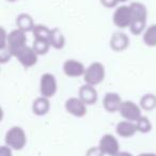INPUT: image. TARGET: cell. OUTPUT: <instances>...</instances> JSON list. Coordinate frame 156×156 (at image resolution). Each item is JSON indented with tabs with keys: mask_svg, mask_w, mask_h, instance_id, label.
<instances>
[{
	"mask_svg": "<svg viewBox=\"0 0 156 156\" xmlns=\"http://www.w3.org/2000/svg\"><path fill=\"white\" fill-rule=\"evenodd\" d=\"M129 5L133 10V22L129 27L130 32L134 35L143 34L147 18V8L140 2H133Z\"/></svg>",
	"mask_w": 156,
	"mask_h": 156,
	"instance_id": "obj_1",
	"label": "cell"
},
{
	"mask_svg": "<svg viewBox=\"0 0 156 156\" xmlns=\"http://www.w3.org/2000/svg\"><path fill=\"white\" fill-rule=\"evenodd\" d=\"M27 46V37L26 32L22 31L20 29L12 30L8 33L7 48L12 55V57H17V55Z\"/></svg>",
	"mask_w": 156,
	"mask_h": 156,
	"instance_id": "obj_2",
	"label": "cell"
},
{
	"mask_svg": "<svg viewBox=\"0 0 156 156\" xmlns=\"http://www.w3.org/2000/svg\"><path fill=\"white\" fill-rule=\"evenodd\" d=\"M5 145L10 147L12 150L20 151L25 147L27 143L26 133L24 132L22 127L20 126H13L7 132L5 137Z\"/></svg>",
	"mask_w": 156,
	"mask_h": 156,
	"instance_id": "obj_3",
	"label": "cell"
},
{
	"mask_svg": "<svg viewBox=\"0 0 156 156\" xmlns=\"http://www.w3.org/2000/svg\"><path fill=\"white\" fill-rule=\"evenodd\" d=\"M83 80L87 85L95 87L105 79V66L101 62H93L86 69Z\"/></svg>",
	"mask_w": 156,
	"mask_h": 156,
	"instance_id": "obj_4",
	"label": "cell"
},
{
	"mask_svg": "<svg viewBox=\"0 0 156 156\" xmlns=\"http://www.w3.org/2000/svg\"><path fill=\"white\" fill-rule=\"evenodd\" d=\"M113 24L120 29L129 28L133 22V10L130 5H121L113 13Z\"/></svg>",
	"mask_w": 156,
	"mask_h": 156,
	"instance_id": "obj_5",
	"label": "cell"
},
{
	"mask_svg": "<svg viewBox=\"0 0 156 156\" xmlns=\"http://www.w3.org/2000/svg\"><path fill=\"white\" fill-rule=\"evenodd\" d=\"M58 85L56 77L50 73H45L41 76L40 79V92L42 96L50 98L56 94Z\"/></svg>",
	"mask_w": 156,
	"mask_h": 156,
	"instance_id": "obj_6",
	"label": "cell"
},
{
	"mask_svg": "<svg viewBox=\"0 0 156 156\" xmlns=\"http://www.w3.org/2000/svg\"><path fill=\"white\" fill-rule=\"evenodd\" d=\"M120 115L123 117L124 120L130 122H136L138 119L142 117L141 115V107L138 106L133 101H124L119 110Z\"/></svg>",
	"mask_w": 156,
	"mask_h": 156,
	"instance_id": "obj_7",
	"label": "cell"
},
{
	"mask_svg": "<svg viewBox=\"0 0 156 156\" xmlns=\"http://www.w3.org/2000/svg\"><path fill=\"white\" fill-rule=\"evenodd\" d=\"M98 147L102 150V152L105 155L115 156L117 153L120 152L119 141L113 135L106 134L100 139L98 142Z\"/></svg>",
	"mask_w": 156,
	"mask_h": 156,
	"instance_id": "obj_8",
	"label": "cell"
},
{
	"mask_svg": "<svg viewBox=\"0 0 156 156\" xmlns=\"http://www.w3.org/2000/svg\"><path fill=\"white\" fill-rule=\"evenodd\" d=\"M64 108L69 115L77 118H83L87 115V105L79 98H69L65 101Z\"/></svg>",
	"mask_w": 156,
	"mask_h": 156,
	"instance_id": "obj_9",
	"label": "cell"
},
{
	"mask_svg": "<svg viewBox=\"0 0 156 156\" xmlns=\"http://www.w3.org/2000/svg\"><path fill=\"white\" fill-rule=\"evenodd\" d=\"M85 72V65L75 59H69L63 63V73L67 77H80V76H83Z\"/></svg>",
	"mask_w": 156,
	"mask_h": 156,
	"instance_id": "obj_10",
	"label": "cell"
},
{
	"mask_svg": "<svg viewBox=\"0 0 156 156\" xmlns=\"http://www.w3.org/2000/svg\"><path fill=\"white\" fill-rule=\"evenodd\" d=\"M122 103H123V101H122L121 96L118 93H115V92H107L104 96V100H103V106H104L106 111L113 113L120 110Z\"/></svg>",
	"mask_w": 156,
	"mask_h": 156,
	"instance_id": "obj_11",
	"label": "cell"
},
{
	"mask_svg": "<svg viewBox=\"0 0 156 156\" xmlns=\"http://www.w3.org/2000/svg\"><path fill=\"white\" fill-rule=\"evenodd\" d=\"M37 58H39V55L35 52V50L32 48V46L31 47L26 46L16 57V59L20 61V64L24 67H26V69L37 64Z\"/></svg>",
	"mask_w": 156,
	"mask_h": 156,
	"instance_id": "obj_12",
	"label": "cell"
},
{
	"mask_svg": "<svg viewBox=\"0 0 156 156\" xmlns=\"http://www.w3.org/2000/svg\"><path fill=\"white\" fill-rule=\"evenodd\" d=\"M79 96L78 98H80L86 105H93L98 102V91L94 88V86L91 85H83L80 87L79 92H78Z\"/></svg>",
	"mask_w": 156,
	"mask_h": 156,
	"instance_id": "obj_13",
	"label": "cell"
},
{
	"mask_svg": "<svg viewBox=\"0 0 156 156\" xmlns=\"http://www.w3.org/2000/svg\"><path fill=\"white\" fill-rule=\"evenodd\" d=\"M115 133L118 136L122 138H130L137 133V127L135 122H130L127 120L121 121L115 126Z\"/></svg>",
	"mask_w": 156,
	"mask_h": 156,
	"instance_id": "obj_14",
	"label": "cell"
},
{
	"mask_svg": "<svg viewBox=\"0 0 156 156\" xmlns=\"http://www.w3.org/2000/svg\"><path fill=\"white\" fill-rule=\"evenodd\" d=\"M129 45V39L123 32H115L110 39V47L115 51H123Z\"/></svg>",
	"mask_w": 156,
	"mask_h": 156,
	"instance_id": "obj_15",
	"label": "cell"
},
{
	"mask_svg": "<svg viewBox=\"0 0 156 156\" xmlns=\"http://www.w3.org/2000/svg\"><path fill=\"white\" fill-rule=\"evenodd\" d=\"M49 100L45 96H41L34 100L32 104V111L37 115H45L49 111Z\"/></svg>",
	"mask_w": 156,
	"mask_h": 156,
	"instance_id": "obj_16",
	"label": "cell"
},
{
	"mask_svg": "<svg viewBox=\"0 0 156 156\" xmlns=\"http://www.w3.org/2000/svg\"><path fill=\"white\" fill-rule=\"evenodd\" d=\"M16 25H17V28L20 29L24 32H29L31 31L32 32L33 28H34V23H33V20L29 14L23 13L20 14L16 18Z\"/></svg>",
	"mask_w": 156,
	"mask_h": 156,
	"instance_id": "obj_17",
	"label": "cell"
},
{
	"mask_svg": "<svg viewBox=\"0 0 156 156\" xmlns=\"http://www.w3.org/2000/svg\"><path fill=\"white\" fill-rule=\"evenodd\" d=\"M49 43L50 46L56 49H61L64 47L65 45V37L63 35V33L59 30L58 28L51 29L50 32V37H49Z\"/></svg>",
	"mask_w": 156,
	"mask_h": 156,
	"instance_id": "obj_18",
	"label": "cell"
},
{
	"mask_svg": "<svg viewBox=\"0 0 156 156\" xmlns=\"http://www.w3.org/2000/svg\"><path fill=\"white\" fill-rule=\"evenodd\" d=\"M143 43L149 47H155L156 46V24L151 25L144 30L142 34Z\"/></svg>",
	"mask_w": 156,
	"mask_h": 156,
	"instance_id": "obj_19",
	"label": "cell"
},
{
	"mask_svg": "<svg viewBox=\"0 0 156 156\" xmlns=\"http://www.w3.org/2000/svg\"><path fill=\"white\" fill-rule=\"evenodd\" d=\"M50 32H51V29L47 28L46 26L41 24H37L34 26L32 30L33 39L34 40H44V41L49 42L50 37Z\"/></svg>",
	"mask_w": 156,
	"mask_h": 156,
	"instance_id": "obj_20",
	"label": "cell"
},
{
	"mask_svg": "<svg viewBox=\"0 0 156 156\" xmlns=\"http://www.w3.org/2000/svg\"><path fill=\"white\" fill-rule=\"evenodd\" d=\"M140 107L144 110H153L156 108V96L154 94H145L140 100Z\"/></svg>",
	"mask_w": 156,
	"mask_h": 156,
	"instance_id": "obj_21",
	"label": "cell"
},
{
	"mask_svg": "<svg viewBox=\"0 0 156 156\" xmlns=\"http://www.w3.org/2000/svg\"><path fill=\"white\" fill-rule=\"evenodd\" d=\"M50 43L44 40H33L32 48L35 50L37 55H45L49 50Z\"/></svg>",
	"mask_w": 156,
	"mask_h": 156,
	"instance_id": "obj_22",
	"label": "cell"
},
{
	"mask_svg": "<svg viewBox=\"0 0 156 156\" xmlns=\"http://www.w3.org/2000/svg\"><path fill=\"white\" fill-rule=\"evenodd\" d=\"M135 124H136L137 132L143 133V134L149 133L150 130L152 129V123H151V121H150V119L147 117H143V115L140 119L137 120V121L135 122Z\"/></svg>",
	"mask_w": 156,
	"mask_h": 156,
	"instance_id": "obj_23",
	"label": "cell"
},
{
	"mask_svg": "<svg viewBox=\"0 0 156 156\" xmlns=\"http://www.w3.org/2000/svg\"><path fill=\"white\" fill-rule=\"evenodd\" d=\"M105 154L102 152V150L98 147H90L89 150L87 151V153H86V156H104Z\"/></svg>",
	"mask_w": 156,
	"mask_h": 156,
	"instance_id": "obj_24",
	"label": "cell"
},
{
	"mask_svg": "<svg viewBox=\"0 0 156 156\" xmlns=\"http://www.w3.org/2000/svg\"><path fill=\"white\" fill-rule=\"evenodd\" d=\"M100 1L105 8H108V9L115 8L119 3V0H100Z\"/></svg>",
	"mask_w": 156,
	"mask_h": 156,
	"instance_id": "obj_25",
	"label": "cell"
},
{
	"mask_svg": "<svg viewBox=\"0 0 156 156\" xmlns=\"http://www.w3.org/2000/svg\"><path fill=\"white\" fill-rule=\"evenodd\" d=\"M0 156H13L12 149L8 145H2L0 147Z\"/></svg>",
	"mask_w": 156,
	"mask_h": 156,
	"instance_id": "obj_26",
	"label": "cell"
},
{
	"mask_svg": "<svg viewBox=\"0 0 156 156\" xmlns=\"http://www.w3.org/2000/svg\"><path fill=\"white\" fill-rule=\"evenodd\" d=\"M115 156H133V155L130 153H128V152H119Z\"/></svg>",
	"mask_w": 156,
	"mask_h": 156,
	"instance_id": "obj_27",
	"label": "cell"
},
{
	"mask_svg": "<svg viewBox=\"0 0 156 156\" xmlns=\"http://www.w3.org/2000/svg\"><path fill=\"white\" fill-rule=\"evenodd\" d=\"M138 156H156V154L154 153H141Z\"/></svg>",
	"mask_w": 156,
	"mask_h": 156,
	"instance_id": "obj_28",
	"label": "cell"
},
{
	"mask_svg": "<svg viewBox=\"0 0 156 156\" xmlns=\"http://www.w3.org/2000/svg\"><path fill=\"white\" fill-rule=\"evenodd\" d=\"M125 1H128V0H119V2H125Z\"/></svg>",
	"mask_w": 156,
	"mask_h": 156,
	"instance_id": "obj_29",
	"label": "cell"
},
{
	"mask_svg": "<svg viewBox=\"0 0 156 156\" xmlns=\"http://www.w3.org/2000/svg\"><path fill=\"white\" fill-rule=\"evenodd\" d=\"M7 1H10V2H14V1H16V0H7Z\"/></svg>",
	"mask_w": 156,
	"mask_h": 156,
	"instance_id": "obj_30",
	"label": "cell"
}]
</instances>
